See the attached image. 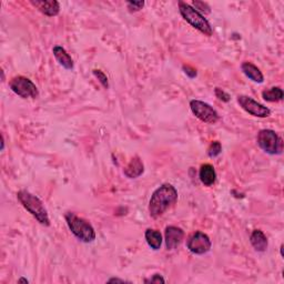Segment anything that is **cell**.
<instances>
[{
    "label": "cell",
    "mask_w": 284,
    "mask_h": 284,
    "mask_svg": "<svg viewBox=\"0 0 284 284\" xmlns=\"http://www.w3.org/2000/svg\"><path fill=\"white\" fill-rule=\"evenodd\" d=\"M178 201V191L170 183L160 185L149 201V213L152 219H159L164 213L175 206Z\"/></svg>",
    "instance_id": "cell-1"
},
{
    "label": "cell",
    "mask_w": 284,
    "mask_h": 284,
    "mask_svg": "<svg viewBox=\"0 0 284 284\" xmlns=\"http://www.w3.org/2000/svg\"><path fill=\"white\" fill-rule=\"evenodd\" d=\"M17 199H18L21 206L24 207L40 224L45 225V227H49L50 219L48 216V211L47 209L45 208L43 201L40 200L37 195L30 193L27 190H20L19 192L17 193Z\"/></svg>",
    "instance_id": "cell-2"
},
{
    "label": "cell",
    "mask_w": 284,
    "mask_h": 284,
    "mask_svg": "<svg viewBox=\"0 0 284 284\" xmlns=\"http://www.w3.org/2000/svg\"><path fill=\"white\" fill-rule=\"evenodd\" d=\"M65 219L69 230L78 240L85 243H90L96 240V231L87 220L76 216L73 212H67Z\"/></svg>",
    "instance_id": "cell-3"
},
{
    "label": "cell",
    "mask_w": 284,
    "mask_h": 284,
    "mask_svg": "<svg viewBox=\"0 0 284 284\" xmlns=\"http://www.w3.org/2000/svg\"><path fill=\"white\" fill-rule=\"evenodd\" d=\"M179 11L182 18L192 26L196 30H199L201 33H204L207 37H211L213 34L212 27L210 25L205 16L200 14L198 10H195L192 6L184 3V2H179Z\"/></svg>",
    "instance_id": "cell-4"
},
{
    "label": "cell",
    "mask_w": 284,
    "mask_h": 284,
    "mask_svg": "<svg viewBox=\"0 0 284 284\" xmlns=\"http://www.w3.org/2000/svg\"><path fill=\"white\" fill-rule=\"evenodd\" d=\"M258 146L265 153L271 155H279L283 152V140L277 133L271 129L259 131L257 136Z\"/></svg>",
    "instance_id": "cell-5"
},
{
    "label": "cell",
    "mask_w": 284,
    "mask_h": 284,
    "mask_svg": "<svg viewBox=\"0 0 284 284\" xmlns=\"http://www.w3.org/2000/svg\"><path fill=\"white\" fill-rule=\"evenodd\" d=\"M10 89L13 90L17 96L21 97L22 99H36L39 96L37 86L32 81L24 76H16L10 80Z\"/></svg>",
    "instance_id": "cell-6"
},
{
    "label": "cell",
    "mask_w": 284,
    "mask_h": 284,
    "mask_svg": "<svg viewBox=\"0 0 284 284\" xmlns=\"http://www.w3.org/2000/svg\"><path fill=\"white\" fill-rule=\"evenodd\" d=\"M190 109L195 117L205 124L214 125L217 124L220 119V115L217 112V110L213 109V107H211L210 104L205 101L191 100Z\"/></svg>",
    "instance_id": "cell-7"
},
{
    "label": "cell",
    "mask_w": 284,
    "mask_h": 284,
    "mask_svg": "<svg viewBox=\"0 0 284 284\" xmlns=\"http://www.w3.org/2000/svg\"><path fill=\"white\" fill-rule=\"evenodd\" d=\"M212 242L209 237L208 234L201 232V231H196L195 233H193L189 237V240L187 242V248L188 250L196 254V256H202V254H206L211 250Z\"/></svg>",
    "instance_id": "cell-8"
},
{
    "label": "cell",
    "mask_w": 284,
    "mask_h": 284,
    "mask_svg": "<svg viewBox=\"0 0 284 284\" xmlns=\"http://www.w3.org/2000/svg\"><path fill=\"white\" fill-rule=\"evenodd\" d=\"M236 100L237 103L240 104V107L249 114L253 115V117L268 118L271 114V110L268 107H265L263 104L259 103L258 101L253 100L251 97L241 95V96H237Z\"/></svg>",
    "instance_id": "cell-9"
},
{
    "label": "cell",
    "mask_w": 284,
    "mask_h": 284,
    "mask_svg": "<svg viewBox=\"0 0 284 284\" xmlns=\"http://www.w3.org/2000/svg\"><path fill=\"white\" fill-rule=\"evenodd\" d=\"M184 237V231L181 228L175 227V225H169L166 228L165 232V241L167 250L172 251L181 245Z\"/></svg>",
    "instance_id": "cell-10"
},
{
    "label": "cell",
    "mask_w": 284,
    "mask_h": 284,
    "mask_svg": "<svg viewBox=\"0 0 284 284\" xmlns=\"http://www.w3.org/2000/svg\"><path fill=\"white\" fill-rule=\"evenodd\" d=\"M30 4L47 17H55L60 13V4L56 0H31Z\"/></svg>",
    "instance_id": "cell-11"
},
{
    "label": "cell",
    "mask_w": 284,
    "mask_h": 284,
    "mask_svg": "<svg viewBox=\"0 0 284 284\" xmlns=\"http://www.w3.org/2000/svg\"><path fill=\"white\" fill-rule=\"evenodd\" d=\"M143 172H144L143 162L138 155L131 159L128 166H127L124 170L125 176L129 179H136L138 177H140Z\"/></svg>",
    "instance_id": "cell-12"
},
{
    "label": "cell",
    "mask_w": 284,
    "mask_h": 284,
    "mask_svg": "<svg viewBox=\"0 0 284 284\" xmlns=\"http://www.w3.org/2000/svg\"><path fill=\"white\" fill-rule=\"evenodd\" d=\"M241 70L243 73L246 74V77L252 80L253 83L263 84V81H264L263 74H262V72H261L260 69L256 65H253V63L248 62V61L243 62L241 65Z\"/></svg>",
    "instance_id": "cell-13"
},
{
    "label": "cell",
    "mask_w": 284,
    "mask_h": 284,
    "mask_svg": "<svg viewBox=\"0 0 284 284\" xmlns=\"http://www.w3.org/2000/svg\"><path fill=\"white\" fill-rule=\"evenodd\" d=\"M52 52H54L56 60L59 62L60 66L67 69V70H71V69H73L72 58L68 54L65 48L61 47V46H56V47H54V49H52Z\"/></svg>",
    "instance_id": "cell-14"
},
{
    "label": "cell",
    "mask_w": 284,
    "mask_h": 284,
    "mask_svg": "<svg viewBox=\"0 0 284 284\" xmlns=\"http://www.w3.org/2000/svg\"><path fill=\"white\" fill-rule=\"evenodd\" d=\"M250 242L254 250L258 252H265L268 249L269 242L268 237L263 233V231L261 230H253L250 235Z\"/></svg>",
    "instance_id": "cell-15"
},
{
    "label": "cell",
    "mask_w": 284,
    "mask_h": 284,
    "mask_svg": "<svg viewBox=\"0 0 284 284\" xmlns=\"http://www.w3.org/2000/svg\"><path fill=\"white\" fill-rule=\"evenodd\" d=\"M199 178L201 182L207 187H211L217 181V172L214 168L210 164L202 165L199 171Z\"/></svg>",
    "instance_id": "cell-16"
},
{
    "label": "cell",
    "mask_w": 284,
    "mask_h": 284,
    "mask_svg": "<svg viewBox=\"0 0 284 284\" xmlns=\"http://www.w3.org/2000/svg\"><path fill=\"white\" fill-rule=\"evenodd\" d=\"M144 237H146V241L148 243V246L152 249L154 251L160 250V248L162 246V235L160 233V231L154 230V229H147L146 232H144Z\"/></svg>",
    "instance_id": "cell-17"
},
{
    "label": "cell",
    "mask_w": 284,
    "mask_h": 284,
    "mask_svg": "<svg viewBox=\"0 0 284 284\" xmlns=\"http://www.w3.org/2000/svg\"><path fill=\"white\" fill-rule=\"evenodd\" d=\"M284 92L280 87H272L262 92V98L268 102H279L283 100Z\"/></svg>",
    "instance_id": "cell-18"
},
{
    "label": "cell",
    "mask_w": 284,
    "mask_h": 284,
    "mask_svg": "<svg viewBox=\"0 0 284 284\" xmlns=\"http://www.w3.org/2000/svg\"><path fill=\"white\" fill-rule=\"evenodd\" d=\"M221 152H222V144L219 141H212L208 148V155L210 156V158H216V156H218Z\"/></svg>",
    "instance_id": "cell-19"
},
{
    "label": "cell",
    "mask_w": 284,
    "mask_h": 284,
    "mask_svg": "<svg viewBox=\"0 0 284 284\" xmlns=\"http://www.w3.org/2000/svg\"><path fill=\"white\" fill-rule=\"evenodd\" d=\"M92 73H94V76L98 80H99V83L102 85L103 88H106V89L109 88V80H108V77H107L106 73H104L101 70H99V69H95V70L92 71Z\"/></svg>",
    "instance_id": "cell-20"
},
{
    "label": "cell",
    "mask_w": 284,
    "mask_h": 284,
    "mask_svg": "<svg viewBox=\"0 0 284 284\" xmlns=\"http://www.w3.org/2000/svg\"><path fill=\"white\" fill-rule=\"evenodd\" d=\"M192 5L194 6V9L195 10H200L202 11L204 14H210L211 13V8H210V6H209L207 3H204V2H198V0H195V2L192 3Z\"/></svg>",
    "instance_id": "cell-21"
},
{
    "label": "cell",
    "mask_w": 284,
    "mask_h": 284,
    "mask_svg": "<svg viewBox=\"0 0 284 284\" xmlns=\"http://www.w3.org/2000/svg\"><path fill=\"white\" fill-rule=\"evenodd\" d=\"M127 7H128L130 13H137L144 7V2H128Z\"/></svg>",
    "instance_id": "cell-22"
},
{
    "label": "cell",
    "mask_w": 284,
    "mask_h": 284,
    "mask_svg": "<svg viewBox=\"0 0 284 284\" xmlns=\"http://www.w3.org/2000/svg\"><path fill=\"white\" fill-rule=\"evenodd\" d=\"M214 95L218 98L219 100H221L223 102H229L230 101V95L227 94L224 90L220 89V88H216L214 89Z\"/></svg>",
    "instance_id": "cell-23"
},
{
    "label": "cell",
    "mask_w": 284,
    "mask_h": 284,
    "mask_svg": "<svg viewBox=\"0 0 284 284\" xmlns=\"http://www.w3.org/2000/svg\"><path fill=\"white\" fill-rule=\"evenodd\" d=\"M183 71L184 73L187 74V76L191 79H193L196 77V74H198V72H196L195 69L193 67H191V66H183Z\"/></svg>",
    "instance_id": "cell-24"
},
{
    "label": "cell",
    "mask_w": 284,
    "mask_h": 284,
    "mask_svg": "<svg viewBox=\"0 0 284 284\" xmlns=\"http://www.w3.org/2000/svg\"><path fill=\"white\" fill-rule=\"evenodd\" d=\"M166 280L162 277L161 274H154L150 279L144 280V283H165Z\"/></svg>",
    "instance_id": "cell-25"
},
{
    "label": "cell",
    "mask_w": 284,
    "mask_h": 284,
    "mask_svg": "<svg viewBox=\"0 0 284 284\" xmlns=\"http://www.w3.org/2000/svg\"><path fill=\"white\" fill-rule=\"evenodd\" d=\"M126 280L123 279H118V277H112V279L108 280V283H126Z\"/></svg>",
    "instance_id": "cell-26"
},
{
    "label": "cell",
    "mask_w": 284,
    "mask_h": 284,
    "mask_svg": "<svg viewBox=\"0 0 284 284\" xmlns=\"http://www.w3.org/2000/svg\"><path fill=\"white\" fill-rule=\"evenodd\" d=\"M21 282H24V283H29V281L27 279H25V277H20V279L18 280V283H21Z\"/></svg>",
    "instance_id": "cell-27"
},
{
    "label": "cell",
    "mask_w": 284,
    "mask_h": 284,
    "mask_svg": "<svg viewBox=\"0 0 284 284\" xmlns=\"http://www.w3.org/2000/svg\"><path fill=\"white\" fill-rule=\"evenodd\" d=\"M2 138H3V141H2V150H4V148H5V138H4V136H2Z\"/></svg>",
    "instance_id": "cell-28"
}]
</instances>
